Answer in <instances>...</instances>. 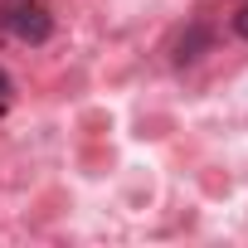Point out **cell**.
<instances>
[{
    "instance_id": "cell-1",
    "label": "cell",
    "mask_w": 248,
    "mask_h": 248,
    "mask_svg": "<svg viewBox=\"0 0 248 248\" xmlns=\"http://www.w3.org/2000/svg\"><path fill=\"white\" fill-rule=\"evenodd\" d=\"M0 30H5L15 44H49L54 10L44 0H0Z\"/></svg>"
},
{
    "instance_id": "cell-2",
    "label": "cell",
    "mask_w": 248,
    "mask_h": 248,
    "mask_svg": "<svg viewBox=\"0 0 248 248\" xmlns=\"http://www.w3.org/2000/svg\"><path fill=\"white\" fill-rule=\"evenodd\" d=\"M209 39H214V34H209V25H200V20H195V25L180 34V44H175V63H195L200 54H209Z\"/></svg>"
},
{
    "instance_id": "cell-3",
    "label": "cell",
    "mask_w": 248,
    "mask_h": 248,
    "mask_svg": "<svg viewBox=\"0 0 248 248\" xmlns=\"http://www.w3.org/2000/svg\"><path fill=\"white\" fill-rule=\"evenodd\" d=\"M10 102H15V83H10V73L0 68V117L10 112Z\"/></svg>"
},
{
    "instance_id": "cell-4",
    "label": "cell",
    "mask_w": 248,
    "mask_h": 248,
    "mask_svg": "<svg viewBox=\"0 0 248 248\" xmlns=\"http://www.w3.org/2000/svg\"><path fill=\"white\" fill-rule=\"evenodd\" d=\"M233 34H238V39H248V0L233 10Z\"/></svg>"
}]
</instances>
